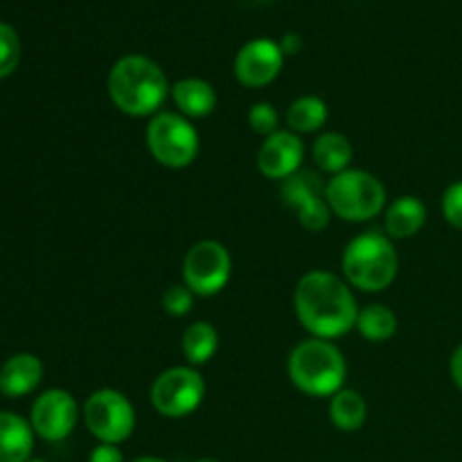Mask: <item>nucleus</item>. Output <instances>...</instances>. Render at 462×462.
Masks as SVG:
<instances>
[{
  "label": "nucleus",
  "instance_id": "1",
  "mask_svg": "<svg viewBox=\"0 0 462 462\" xmlns=\"http://www.w3.org/2000/svg\"><path fill=\"white\" fill-rule=\"evenodd\" d=\"M293 307L302 328L314 338L334 341L356 328L355 291L332 271H310L302 275L293 293Z\"/></svg>",
  "mask_w": 462,
  "mask_h": 462
},
{
  "label": "nucleus",
  "instance_id": "2",
  "mask_svg": "<svg viewBox=\"0 0 462 462\" xmlns=\"http://www.w3.org/2000/svg\"><path fill=\"white\" fill-rule=\"evenodd\" d=\"M106 90L117 111L131 117H147L161 113L171 86L153 59L144 54H126L113 63Z\"/></svg>",
  "mask_w": 462,
  "mask_h": 462
},
{
  "label": "nucleus",
  "instance_id": "3",
  "mask_svg": "<svg viewBox=\"0 0 462 462\" xmlns=\"http://www.w3.org/2000/svg\"><path fill=\"white\" fill-rule=\"evenodd\" d=\"M343 280L352 289L377 293L391 287L400 271L395 244L386 233L368 230L356 235L343 251Z\"/></svg>",
  "mask_w": 462,
  "mask_h": 462
},
{
  "label": "nucleus",
  "instance_id": "4",
  "mask_svg": "<svg viewBox=\"0 0 462 462\" xmlns=\"http://www.w3.org/2000/svg\"><path fill=\"white\" fill-rule=\"evenodd\" d=\"M287 373L293 386L310 397H332L346 383L347 364L343 352L325 338L298 343L287 359Z\"/></svg>",
  "mask_w": 462,
  "mask_h": 462
},
{
  "label": "nucleus",
  "instance_id": "5",
  "mask_svg": "<svg viewBox=\"0 0 462 462\" xmlns=\"http://www.w3.org/2000/svg\"><path fill=\"white\" fill-rule=\"evenodd\" d=\"M325 199L332 215L352 224H361L382 215L386 208V188L370 171L346 170L328 180Z\"/></svg>",
  "mask_w": 462,
  "mask_h": 462
},
{
  "label": "nucleus",
  "instance_id": "6",
  "mask_svg": "<svg viewBox=\"0 0 462 462\" xmlns=\"http://www.w3.org/2000/svg\"><path fill=\"white\" fill-rule=\"evenodd\" d=\"M147 147L153 161L170 170L189 167L199 156V131L185 116L161 111L147 125Z\"/></svg>",
  "mask_w": 462,
  "mask_h": 462
},
{
  "label": "nucleus",
  "instance_id": "7",
  "mask_svg": "<svg viewBox=\"0 0 462 462\" xmlns=\"http://www.w3.org/2000/svg\"><path fill=\"white\" fill-rule=\"evenodd\" d=\"M81 415L88 431L104 445H120L129 440L135 429L134 404L116 388H99L90 393Z\"/></svg>",
  "mask_w": 462,
  "mask_h": 462
},
{
  "label": "nucleus",
  "instance_id": "8",
  "mask_svg": "<svg viewBox=\"0 0 462 462\" xmlns=\"http://www.w3.org/2000/svg\"><path fill=\"white\" fill-rule=\"evenodd\" d=\"M152 406L162 418H188L206 397V382L194 365H174L167 368L152 383Z\"/></svg>",
  "mask_w": 462,
  "mask_h": 462
},
{
  "label": "nucleus",
  "instance_id": "9",
  "mask_svg": "<svg viewBox=\"0 0 462 462\" xmlns=\"http://www.w3.org/2000/svg\"><path fill=\"white\" fill-rule=\"evenodd\" d=\"M233 275V257L215 239L197 242L183 260V282L194 296L210 298L224 291Z\"/></svg>",
  "mask_w": 462,
  "mask_h": 462
},
{
  "label": "nucleus",
  "instance_id": "10",
  "mask_svg": "<svg viewBox=\"0 0 462 462\" xmlns=\"http://www.w3.org/2000/svg\"><path fill=\"white\" fill-rule=\"evenodd\" d=\"M325 180L316 171H298L282 180V199L293 212L302 228L310 233H323L332 221V210L325 199Z\"/></svg>",
  "mask_w": 462,
  "mask_h": 462
},
{
  "label": "nucleus",
  "instance_id": "11",
  "mask_svg": "<svg viewBox=\"0 0 462 462\" xmlns=\"http://www.w3.org/2000/svg\"><path fill=\"white\" fill-rule=\"evenodd\" d=\"M79 420L77 400L63 388H50L41 393L32 404L30 424L36 436L48 442H61L75 431Z\"/></svg>",
  "mask_w": 462,
  "mask_h": 462
},
{
  "label": "nucleus",
  "instance_id": "12",
  "mask_svg": "<svg viewBox=\"0 0 462 462\" xmlns=\"http://www.w3.org/2000/svg\"><path fill=\"white\" fill-rule=\"evenodd\" d=\"M284 66V52L278 41L253 39L244 45L235 59V75L246 88H262L278 79Z\"/></svg>",
  "mask_w": 462,
  "mask_h": 462
},
{
  "label": "nucleus",
  "instance_id": "13",
  "mask_svg": "<svg viewBox=\"0 0 462 462\" xmlns=\"http://www.w3.org/2000/svg\"><path fill=\"white\" fill-rule=\"evenodd\" d=\"M305 161V144L300 135L293 131H282L269 135L257 152V170L262 176L273 180H287L289 176L298 174Z\"/></svg>",
  "mask_w": 462,
  "mask_h": 462
},
{
  "label": "nucleus",
  "instance_id": "14",
  "mask_svg": "<svg viewBox=\"0 0 462 462\" xmlns=\"http://www.w3.org/2000/svg\"><path fill=\"white\" fill-rule=\"evenodd\" d=\"M43 379V364L30 352L14 355L0 368V393L5 397H25L36 391Z\"/></svg>",
  "mask_w": 462,
  "mask_h": 462
},
{
  "label": "nucleus",
  "instance_id": "15",
  "mask_svg": "<svg viewBox=\"0 0 462 462\" xmlns=\"http://www.w3.org/2000/svg\"><path fill=\"white\" fill-rule=\"evenodd\" d=\"M34 449V429L21 415L0 411V462H27Z\"/></svg>",
  "mask_w": 462,
  "mask_h": 462
},
{
  "label": "nucleus",
  "instance_id": "16",
  "mask_svg": "<svg viewBox=\"0 0 462 462\" xmlns=\"http://www.w3.org/2000/svg\"><path fill=\"white\" fill-rule=\"evenodd\" d=\"M170 93L179 106V113L188 120L208 117L217 108V90L212 88V84H208L206 79H199V77H185V79L176 81Z\"/></svg>",
  "mask_w": 462,
  "mask_h": 462
},
{
  "label": "nucleus",
  "instance_id": "17",
  "mask_svg": "<svg viewBox=\"0 0 462 462\" xmlns=\"http://www.w3.org/2000/svg\"><path fill=\"white\" fill-rule=\"evenodd\" d=\"M427 224V206L422 199L404 194L386 208V235L391 239L415 237Z\"/></svg>",
  "mask_w": 462,
  "mask_h": 462
},
{
  "label": "nucleus",
  "instance_id": "18",
  "mask_svg": "<svg viewBox=\"0 0 462 462\" xmlns=\"http://www.w3.org/2000/svg\"><path fill=\"white\" fill-rule=\"evenodd\" d=\"M311 156H314L316 165H319L320 171L334 176L350 170L355 149H352V143L343 134H337V131H325V134H320L319 138L314 140Z\"/></svg>",
  "mask_w": 462,
  "mask_h": 462
},
{
  "label": "nucleus",
  "instance_id": "19",
  "mask_svg": "<svg viewBox=\"0 0 462 462\" xmlns=\"http://www.w3.org/2000/svg\"><path fill=\"white\" fill-rule=\"evenodd\" d=\"M368 418V404L364 397L352 388H341L329 400V420L338 431H359Z\"/></svg>",
  "mask_w": 462,
  "mask_h": 462
},
{
  "label": "nucleus",
  "instance_id": "20",
  "mask_svg": "<svg viewBox=\"0 0 462 462\" xmlns=\"http://www.w3.org/2000/svg\"><path fill=\"white\" fill-rule=\"evenodd\" d=\"M397 325H400V320H397V314L391 307L382 305V302H373V305L361 307L355 329H359L365 341L386 343L397 334Z\"/></svg>",
  "mask_w": 462,
  "mask_h": 462
},
{
  "label": "nucleus",
  "instance_id": "21",
  "mask_svg": "<svg viewBox=\"0 0 462 462\" xmlns=\"http://www.w3.org/2000/svg\"><path fill=\"white\" fill-rule=\"evenodd\" d=\"M180 350H183L188 364L194 365V368L208 364L217 355V350H219V332L210 323H206V320L192 323L183 332Z\"/></svg>",
  "mask_w": 462,
  "mask_h": 462
},
{
  "label": "nucleus",
  "instance_id": "22",
  "mask_svg": "<svg viewBox=\"0 0 462 462\" xmlns=\"http://www.w3.org/2000/svg\"><path fill=\"white\" fill-rule=\"evenodd\" d=\"M329 117V108L325 99L316 95H302L293 99L287 111V125L293 134H316L325 126Z\"/></svg>",
  "mask_w": 462,
  "mask_h": 462
},
{
  "label": "nucleus",
  "instance_id": "23",
  "mask_svg": "<svg viewBox=\"0 0 462 462\" xmlns=\"http://www.w3.org/2000/svg\"><path fill=\"white\" fill-rule=\"evenodd\" d=\"M21 61V39L16 30L0 21V79L9 77Z\"/></svg>",
  "mask_w": 462,
  "mask_h": 462
},
{
  "label": "nucleus",
  "instance_id": "24",
  "mask_svg": "<svg viewBox=\"0 0 462 462\" xmlns=\"http://www.w3.org/2000/svg\"><path fill=\"white\" fill-rule=\"evenodd\" d=\"M248 126H251L257 135H264V138L278 134L280 131L278 108H275L271 102H257L255 106L248 111Z\"/></svg>",
  "mask_w": 462,
  "mask_h": 462
},
{
  "label": "nucleus",
  "instance_id": "25",
  "mask_svg": "<svg viewBox=\"0 0 462 462\" xmlns=\"http://www.w3.org/2000/svg\"><path fill=\"white\" fill-rule=\"evenodd\" d=\"M194 305V293L189 291L185 284H171V287L165 289L162 293V310L167 311L170 316H188L192 311Z\"/></svg>",
  "mask_w": 462,
  "mask_h": 462
},
{
  "label": "nucleus",
  "instance_id": "26",
  "mask_svg": "<svg viewBox=\"0 0 462 462\" xmlns=\"http://www.w3.org/2000/svg\"><path fill=\"white\" fill-rule=\"evenodd\" d=\"M442 215L454 226L456 230H462V180H456L442 194Z\"/></svg>",
  "mask_w": 462,
  "mask_h": 462
},
{
  "label": "nucleus",
  "instance_id": "27",
  "mask_svg": "<svg viewBox=\"0 0 462 462\" xmlns=\"http://www.w3.org/2000/svg\"><path fill=\"white\" fill-rule=\"evenodd\" d=\"M88 462H125V454L117 445H104L99 442L93 451H90Z\"/></svg>",
  "mask_w": 462,
  "mask_h": 462
},
{
  "label": "nucleus",
  "instance_id": "28",
  "mask_svg": "<svg viewBox=\"0 0 462 462\" xmlns=\"http://www.w3.org/2000/svg\"><path fill=\"white\" fill-rule=\"evenodd\" d=\"M449 370H451V379H454L456 388L462 393V343L454 350L449 361Z\"/></svg>",
  "mask_w": 462,
  "mask_h": 462
},
{
  "label": "nucleus",
  "instance_id": "29",
  "mask_svg": "<svg viewBox=\"0 0 462 462\" xmlns=\"http://www.w3.org/2000/svg\"><path fill=\"white\" fill-rule=\"evenodd\" d=\"M280 48H282V52H284V57H289V54H296V52H300V48H302V39L298 34H284L282 36V41H280Z\"/></svg>",
  "mask_w": 462,
  "mask_h": 462
},
{
  "label": "nucleus",
  "instance_id": "30",
  "mask_svg": "<svg viewBox=\"0 0 462 462\" xmlns=\"http://www.w3.org/2000/svg\"><path fill=\"white\" fill-rule=\"evenodd\" d=\"M134 462H167V460L156 458V456H143V458H135Z\"/></svg>",
  "mask_w": 462,
  "mask_h": 462
},
{
  "label": "nucleus",
  "instance_id": "31",
  "mask_svg": "<svg viewBox=\"0 0 462 462\" xmlns=\"http://www.w3.org/2000/svg\"><path fill=\"white\" fill-rule=\"evenodd\" d=\"M194 462H219V460H215V458H201V460H194Z\"/></svg>",
  "mask_w": 462,
  "mask_h": 462
},
{
  "label": "nucleus",
  "instance_id": "32",
  "mask_svg": "<svg viewBox=\"0 0 462 462\" xmlns=\"http://www.w3.org/2000/svg\"><path fill=\"white\" fill-rule=\"evenodd\" d=\"M27 462H45V460H39V458H34V460H27Z\"/></svg>",
  "mask_w": 462,
  "mask_h": 462
}]
</instances>
